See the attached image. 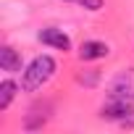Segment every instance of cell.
Listing matches in <instances>:
<instances>
[{
  "mask_svg": "<svg viewBox=\"0 0 134 134\" xmlns=\"http://www.w3.org/2000/svg\"><path fill=\"white\" fill-rule=\"evenodd\" d=\"M55 69H58V63H55L50 55H37V58L26 66V71H24V79H21L24 92H34V90H40V87L55 74Z\"/></svg>",
  "mask_w": 134,
  "mask_h": 134,
  "instance_id": "1",
  "label": "cell"
},
{
  "mask_svg": "<svg viewBox=\"0 0 134 134\" xmlns=\"http://www.w3.org/2000/svg\"><path fill=\"white\" fill-rule=\"evenodd\" d=\"M95 82H97V71H92V74H87V76H84V74H79V84H87V87H92Z\"/></svg>",
  "mask_w": 134,
  "mask_h": 134,
  "instance_id": "10",
  "label": "cell"
},
{
  "mask_svg": "<svg viewBox=\"0 0 134 134\" xmlns=\"http://www.w3.org/2000/svg\"><path fill=\"white\" fill-rule=\"evenodd\" d=\"M131 116H134V103H126V100H108L100 108V118L105 121H126Z\"/></svg>",
  "mask_w": 134,
  "mask_h": 134,
  "instance_id": "4",
  "label": "cell"
},
{
  "mask_svg": "<svg viewBox=\"0 0 134 134\" xmlns=\"http://www.w3.org/2000/svg\"><path fill=\"white\" fill-rule=\"evenodd\" d=\"M0 69H3V71H11V74L21 71V55H19L11 45H5L3 50H0Z\"/></svg>",
  "mask_w": 134,
  "mask_h": 134,
  "instance_id": "7",
  "label": "cell"
},
{
  "mask_svg": "<svg viewBox=\"0 0 134 134\" xmlns=\"http://www.w3.org/2000/svg\"><path fill=\"white\" fill-rule=\"evenodd\" d=\"M82 3V8H87V11H100L103 8V0H79Z\"/></svg>",
  "mask_w": 134,
  "mask_h": 134,
  "instance_id": "9",
  "label": "cell"
},
{
  "mask_svg": "<svg viewBox=\"0 0 134 134\" xmlns=\"http://www.w3.org/2000/svg\"><path fill=\"white\" fill-rule=\"evenodd\" d=\"M108 100H126V103H134V74L126 71V74H118L110 87H108Z\"/></svg>",
  "mask_w": 134,
  "mask_h": 134,
  "instance_id": "2",
  "label": "cell"
},
{
  "mask_svg": "<svg viewBox=\"0 0 134 134\" xmlns=\"http://www.w3.org/2000/svg\"><path fill=\"white\" fill-rule=\"evenodd\" d=\"M37 37H40V42L47 45V47H55V50H71V40H69V34H66L63 29L47 26V29H42Z\"/></svg>",
  "mask_w": 134,
  "mask_h": 134,
  "instance_id": "5",
  "label": "cell"
},
{
  "mask_svg": "<svg viewBox=\"0 0 134 134\" xmlns=\"http://www.w3.org/2000/svg\"><path fill=\"white\" fill-rule=\"evenodd\" d=\"M110 47L100 40H87L82 47H79V58L82 60H100V58H108Z\"/></svg>",
  "mask_w": 134,
  "mask_h": 134,
  "instance_id": "6",
  "label": "cell"
},
{
  "mask_svg": "<svg viewBox=\"0 0 134 134\" xmlns=\"http://www.w3.org/2000/svg\"><path fill=\"white\" fill-rule=\"evenodd\" d=\"M50 113H53V103H50V100H45V103H34V105L29 108L26 118H24V129H26V131H37V129H42V126L47 124Z\"/></svg>",
  "mask_w": 134,
  "mask_h": 134,
  "instance_id": "3",
  "label": "cell"
},
{
  "mask_svg": "<svg viewBox=\"0 0 134 134\" xmlns=\"http://www.w3.org/2000/svg\"><path fill=\"white\" fill-rule=\"evenodd\" d=\"M13 97H16V84H13L11 79H5L3 84H0V110H5Z\"/></svg>",
  "mask_w": 134,
  "mask_h": 134,
  "instance_id": "8",
  "label": "cell"
}]
</instances>
